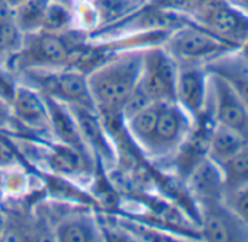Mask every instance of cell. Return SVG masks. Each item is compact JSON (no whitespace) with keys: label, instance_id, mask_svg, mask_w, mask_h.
Returning <instances> with one entry per match:
<instances>
[{"label":"cell","instance_id":"6da1fadb","mask_svg":"<svg viewBox=\"0 0 248 242\" xmlns=\"http://www.w3.org/2000/svg\"><path fill=\"white\" fill-rule=\"evenodd\" d=\"M143 66V51L126 53L101 63L86 75L93 106L102 115L121 114V109L138 86Z\"/></svg>","mask_w":248,"mask_h":242},{"label":"cell","instance_id":"7a4b0ae2","mask_svg":"<svg viewBox=\"0 0 248 242\" xmlns=\"http://www.w3.org/2000/svg\"><path fill=\"white\" fill-rule=\"evenodd\" d=\"M165 50L186 63H199L222 57L236 47L219 40L200 24H188L174 30L165 40Z\"/></svg>","mask_w":248,"mask_h":242},{"label":"cell","instance_id":"3957f363","mask_svg":"<svg viewBox=\"0 0 248 242\" xmlns=\"http://www.w3.org/2000/svg\"><path fill=\"white\" fill-rule=\"evenodd\" d=\"M76 53V40H70L66 31L50 32L40 30L25 34L22 48L16 56L25 67H63L72 63Z\"/></svg>","mask_w":248,"mask_h":242},{"label":"cell","instance_id":"277c9868","mask_svg":"<svg viewBox=\"0 0 248 242\" xmlns=\"http://www.w3.org/2000/svg\"><path fill=\"white\" fill-rule=\"evenodd\" d=\"M193 19L236 48L248 43V14L228 0H206Z\"/></svg>","mask_w":248,"mask_h":242},{"label":"cell","instance_id":"5b68a950","mask_svg":"<svg viewBox=\"0 0 248 242\" xmlns=\"http://www.w3.org/2000/svg\"><path fill=\"white\" fill-rule=\"evenodd\" d=\"M178 67L175 59L161 47L143 51V66L138 86L152 102H175Z\"/></svg>","mask_w":248,"mask_h":242},{"label":"cell","instance_id":"8992f818","mask_svg":"<svg viewBox=\"0 0 248 242\" xmlns=\"http://www.w3.org/2000/svg\"><path fill=\"white\" fill-rule=\"evenodd\" d=\"M200 235L207 241H248V226L223 200L200 203Z\"/></svg>","mask_w":248,"mask_h":242},{"label":"cell","instance_id":"52a82bcc","mask_svg":"<svg viewBox=\"0 0 248 242\" xmlns=\"http://www.w3.org/2000/svg\"><path fill=\"white\" fill-rule=\"evenodd\" d=\"M191 118L177 102L162 104L155 132L148 143V149L156 155H165L180 148L190 135Z\"/></svg>","mask_w":248,"mask_h":242},{"label":"cell","instance_id":"ba28073f","mask_svg":"<svg viewBox=\"0 0 248 242\" xmlns=\"http://www.w3.org/2000/svg\"><path fill=\"white\" fill-rule=\"evenodd\" d=\"M40 83L47 95L70 105L95 109L88 88L86 76L78 70H62L40 77ZM96 111V109H95Z\"/></svg>","mask_w":248,"mask_h":242},{"label":"cell","instance_id":"9c48e42d","mask_svg":"<svg viewBox=\"0 0 248 242\" xmlns=\"http://www.w3.org/2000/svg\"><path fill=\"white\" fill-rule=\"evenodd\" d=\"M213 83L216 92V123L248 140V109L226 77L215 73Z\"/></svg>","mask_w":248,"mask_h":242},{"label":"cell","instance_id":"30bf717a","mask_svg":"<svg viewBox=\"0 0 248 242\" xmlns=\"http://www.w3.org/2000/svg\"><path fill=\"white\" fill-rule=\"evenodd\" d=\"M207 93V73L196 66H186L178 70L175 102L194 121L204 112Z\"/></svg>","mask_w":248,"mask_h":242},{"label":"cell","instance_id":"8fae6325","mask_svg":"<svg viewBox=\"0 0 248 242\" xmlns=\"http://www.w3.org/2000/svg\"><path fill=\"white\" fill-rule=\"evenodd\" d=\"M193 201L206 203L225 200L223 175L219 165L209 156L199 162L184 180Z\"/></svg>","mask_w":248,"mask_h":242},{"label":"cell","instance_id":"7c38bea8","mask_svg":"<svg viewBox=\"0 0 248 242\" xmlns=\"http://www.w3.org/2000/svg\"><path fill=\"white\" fill-rule=\"evenodd\" d=\"M70 109L75 115V120L86 148H91L99 158L112 162L115 159V151L107 137L105 129L101 124L99 118L93 114L95 109L78 105H70Z\"/></svg>","mask_w":248,"mask_h":242},{"label":"cell","instance_id":"4fadbf2b","mask_svg":"<svg viewBox=\"0 0 248 242\" xmlns=\"http://www.w3.org/2000/svg\"><path fill=\"white\" fill-rule=\"evenodd\" d=\"M44 99L48 108L50 126L53 127L59 139H62L64 145L76 149L79 153L83 155L86 152V145L82 139L80 130L78 127V123L70 106H67L66 102L53 98L50 95H46Z\"/></svg>","mask_w":248,"mask_h":242},{"label":"cell","instance_id":"5bb4252c","mask_svg":"<svg viewBox=\"0 0 248 242\" xmlns=\"http://www.w3.org/2000/svg\"><path fill=\"white\" fill-rule=\"evenodd\" d=\"M12 105L16 117L27 126L44 129L50 126V115L46 99L35 91L18 86L12 96Z\"/></svg>","mask_w":248,"mask_h":242},{"label":"cell","instance_id":"9a60e30c","mask_svg":"<svg viewBox=\"0 0 248 242\" xmlns=\"http://www.w3.org/2000/svg\"><path fill=\"white\" fill-rule=\"evenodd\" d=\"M247 145H248V140H245L241 135H238L236 132L225 126L215 123L212 133H210V139H209L207 156L216 164H220L225 159L235 155L238 151H241Z\"/></svg>","mask_w":248,"mask_h":242},{"label":"cell","instance_id":"2e32d148","mask_svg":"<svg viewBox=\"0 0 248 242\" xmlns=\"http://www.w3.org/2000/svg\"><path fill=\"white\" fill-rule=\"evenodd\" d=\"M225 184V196L248 184V145L231 158L217 164Z\"/></svg>","mask_w":248,"mask_h":242},{"label":"cell","instance_id":"e0dca14e","mask_svg":"<svg viewBox=\"0 0 248 242\" xmlns=\"http://www.w3.org/2000/svg\"><path fill=\"white\" fill-rule=\"evenodd\" d=\"M162 104H165V102L151 104L149 106L143 108L138 114L132 115L127 120H124L127 123V130H129L130 136L145 146H148V143L155 132Z\"/></svg>","mask_w":248,"mask_h":242},{"label":"cell","instance_id":"ac0fdd59","mask_svg":"<svg viewBox=\"0 0 248 242\" xmlns=\"http://www.w3.org/2000/svg\"><path fill=\"white\" fill-rule=\"evenodd\" d=\"M50 0H25L15 9V21L24 34L37 32L43 28V19Z\"/></svg>","mask_w":248,"mask_h":242},{"label":"cell","instance_id":"d6986e66","mask_svg":"<svg viewBox=\"0 0 248 242\" xmlns=\"http://www.w3.org/2000/svg\"><path fill=\"white\" fill-rule=\"evenodd\" d=\"M57 239L64 242H89L96 239L93 225L83 219H70L59 225Z\"/></svg>","mask_w":248,"mask_h":242},{"label":"cell","instance_id":"ffe728a7","mask_svg":"<svg viewBox=\"0 0 248 242\" xmlns=\"http://www.w3.org/2000/svg\"><path fill=\"white\" fill-rule=\"evenodd\" d=\"M72 22H73V14L69 8H66L63 3L59 2H48L41 30L50 32H63L70 28Z\"/></svg>","mask_w":248,"mask_h":242},{"label":"cell","instance_id":"44dd1931","mask_svg":"<svg viewBox=\"0 0 248 242\" xmlns=\"http://www.w3.org/2000/svg\"><path fill=\"white\" fill-rule=\"evenodd\" d=\"M132 5L133 0H92V9L102 24H109L124 16Z\"/></svg>","mask_w":248,"mask_h":242},{"label":"cell","instance_id":"7402d4cb","mask_svg":"<svg viewBox=\"0 0 248 242\" xmlns=\"http://www.w3.org/2000/svg\"><path fill=\"white\" fill-rule=\"evenodd\" d=\"M80 155L76 149L70 146H57L53 153H50L48 162L53 169L62 174H73L80 168Z\"/></svg>","mask_w":248,"mask_h":242},{"label":"cell","instance_id":"603a6c76","mask_svg":"<svg viewBox=\"0 0 248 242\" xmlns=\"http://www.w3.org/2000/svg\"><path fill=\"white\" fill-rule=\"evenodd\" d=\"M204 2L206 0H156V3H154L152 6L193 18L200 11Z\"/></svg>","mask_w":248,"mask_h":242},{"label":"cell","instance_id":"cb8c5ba5","mask_svg":"<svg viewBox=\"0 0 248 242\" xmlns=\"http://www.w3.org/2000/svg\"><path fill=\"white\" fill-rule=\"evenodd\" d=\"M223 201L248 226V184L226 194Z\"/></svg>","mask_w":248,"mask_h":242},{"label":"cell","instance_id":"d4e9b609","mask_svg":"<svg viewBox=\"0 0 248 242\" xmlns=\"http://www.w3.org/2000/svg\"><path fill=\"white\" fill-rule=\"evenodd\" d=\"M217 75H222L223 77L228 79V82L232 85V88L235 89V92L238 93V96L241 98L242 104L245 105V108L248 109V77L242 76V75H236V73H225V72H219L216 70Z\"/></svg>","mask_w":248,"mask_h":242},{"label":"cell","instance_id":"484cf974","mask_svg":"<svg viewBox=\"0 0 248 242\" xmlns=\"http://www.w3.org/2000/svg\"><path fill=\"white\" fill-rule=\"evenodd\" d=\"M15 161V156L12 153V151L5 145L0 142V166H6L9 164H12Z\"/></svg>","mask_w":248,"mask_h":242},{"label":"cell","instance_id":"4316f807","mask_svg":"<svg viewBox=\"0 0 248 242\" xmlns=\"http://www.w3.org/2000/svg\"><path fill=\"white\" fill-rule=\"evenodd\" d=\"M6 2H8V5H9V6H11L14 11H15L18 6H21V5L25 2V0H6Z\"/></svg>","mask_w":248,"mask_h":242},{"label":"cell","instance_id":"83f0119b","mask_svg":"<svg viewBox=\"0 0 248 242\" xmlns=\"http://www.w3.org/2000/svg\"><path fill=\"white\" fill-rule=\"evenodd\" d=\"M228 2H231V3H233V5H239L241 2H244V0H228Z\"/></svg>","mask_w":248,"mask_h":242},{"label":"cell","instance_id":"f1b7e54d","mask_svg":"<svg viewBox=\"0 0 248 242\" xmlns=\"http://www.w3.org/2000/svg\"><path fill=\"white\" fill-rule=\"evenodd\" d=\"M2 120H3V108L0 106V123H2Z\"/></svg>","mask_w":248,"mask_h":242}]
</instances>
